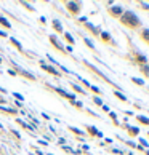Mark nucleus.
Returning <instances> with one entry per match:
<instances>
[{
  "instance_id": "1",
  "label": "nucleus",
  "mask_w": 149,
  "mask_h": 155,
  "mask_svg": "<svg viewBox=\"0 0 149 155\" xmlns=\"http://www.w3.org/2000/svg\"><path fill=\"white\" fill-rule=\"evenodd\" d=\"M122 23H124L125 26H128V27H136V26L140 24V19H138V16L135 13L128 11L122 16Z\"/></svg>"
},
{
  "instance_id": "2",
  "label": "nucleus",
  "mask_w": 149,
  "mask_h": 155,
  "mask_svg": "<svg viewBox=\"0 0 149 155\" xmlns=\"http://www.w3.org/2000/svg\"><path fill=\"white\" fill-rule=\"evenodd\" d=\"M67 7L72 13H79V10H80V7H79L77 3H74V2H67Z\"/></svg>"
},
{
  "instance_id": "3",
  "label": "nucleus",
  "mask_w": 149,
  "mask_h": 155,
  "mask_svg": "<svg viewBox=\"0 0 149 155\" xmlns=\"http://www.w3.org/2000/svg\"><path fill=\"white\" fill-rule=\"evenodd\" d=\"M109 11H111V15L117 16V15H120V13H122V8H120V7H112V8L109 10Z\"/></svg>"
},
{
  "instance_id": "4",
  "label": "nucleus",
  "mask_w": 149,
  "mask_h": 155,
  "mask_svg": "<svg viewBox=\"0 0 149 155\" xmlns=\"http://www.w3.org/2000/svg\"><path fill=\"white\" fill-rule=\"evenodd\" d=\"M141 37H143L146 42H149V29H144V30H143V34H141Z\"/></svg>"
},
{
  "instance_id": "5",
  "label": "nucleus",
  "mask_w": 149,
  "mask_h": 155,
  "mask_svg": "<svg viewBox=\"0 0 149 155\" xmlns=\"http://www.w3.org/2000/svg\"><path fill=\"white\" fill-rule=\"evenodd\" d=\"M0 23H2V24L5 26V27H10V23L7 19H5V18H0Z\"/></svg>"
},
{
  "instance_id": "6",
  "label": "nucleus",
  "mask_w": 149,
  "mask_h": 155,
  "mask_svg": "<svg viewBox=\"0 0 149 155\" xmlns=\"http://www.w3.org/2000/svg\"><path fill=\"white\" fill-rule=\"evenodd\" d=\"M53 26H55V27H56L58 30H63V27H61V24L58 23V21H53Z\"/></svg>"
},
{
  "instance_id": "7",
  "label": "nucleus",
  "mask_w": 149,
  "mask_h": 155,
  "mask_svg": "<svg viewBox=\"0 0 149 155\" xmlns=\"http://www.w3.org/2000/svg\"><path fill=\"white\" fill-rule=\"evenodd\" d=\"M116 96H117V98H120L122 101H127V98H125V96H124L122 93H116Z\"/></svg>"
},
{
  "instance_id": "8",
  "label": "nucleus",
  "mask_w": 149,
  "mask_h": 155,
  "mask_svg": "<svg viewBox=\"0 0 149 155\" xmlns=\"http://www.w3.org/2000/svg\"><path fill=\"white\" fill-rule=\"evenodd\" d=\"M133 82L138 83V85H143V80H140V78H133Z\"/></svg>"
},
{
  "instance_id": "9",
  "label": "nucleus",
  "mask_w": 149,
  "mask_h": 155,
  "mask_svg": "<svg viewBox=\"0 0 149 155\" xmlns=\"http://www.w3.org/2000/svg\"><path fill=\"white\" fill-rule=\"evenodd\" d=\"M66 38H67V40H69V42H71V43H72V42H74V40H72V37L69 35V34H66Z\"/></svg>"
},
{
  "instance_id": "10",
  "label": "nucleus",
  "mask_w": 149,
  "mask_h": 155,
  "mask_svg": "<svg viewBox=\"0 0 149 155\" xmlns=\"http://www.w3.org/2000/svg\"><path fill=\"white\" fill-rule=\"evenodd\" d=\"M74 90H77V91H80V93H82V88H80V86H77V85H74Z\"/></svg>"
}]
</instances>
